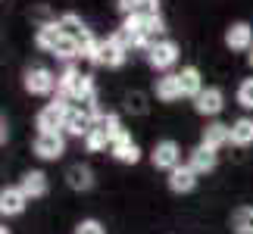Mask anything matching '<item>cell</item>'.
<instances>
[{
    "label": "cell",
    "instance_id": "obj_1",
    "mask_svg": "<svg viewBox=\"0 0 253 234\" xmlns=\"http://www.w3.org/2000/svg\"><path fill=\"white\" fill-rule=\"evenodd\" d=\"M72 106L66 103V100H53V103H47L41 113L35 116V128L38 134H50V131H63L66 128V116H69Z\"/></svg>",
    "mask_w": 253,
    "mask_h": 234
},
{
    "label": "cell",
    "instance_id": "obj_2",
    "mask_svg": "<svg viewBox=\"0 0 253 234\" xmlns=\"http://www.w3.org/2000/svg\"><path fill=\"white\" fill-rule=\"evenodd\" d=\"M128 53H131V41H128V35H125V32H113V35L103 41V60H100V66H110V69H122L125 60H128Z\"/></svg>",
    "mask_w": 253,
    "mask_h": 234
},
{
    "label": "cell",
    "instance_id": "obj_3",
    "mask_svg": "<svg viewBox=\"0 0 253 234\" xmlns=\"http://www.w3.org/2000/svg\"><path fill=\"white\" fill-rule=\"evenodd\" d=\"M22 84L32 97H47V94L56 91V75L47 69V66H32V69H25Z\"/></svg>",
    "mask_w": 253,
    "mask_h": 234
},
{
    "label": "cell",
    "instance_id": "obj_4",
    "mask_svg": "<svg viewBox=\"0 0 253 234\" xmlns=\"http://www.w3.org/2000/svg\"><path fill=\"white\" fill-rule=\"evenodd\" d=\"M66 153V134L63 131H50V134H38L35 138V156L44 162H53Z\"/></svg>",
    "mask_w": 253,
    "mask_h": 234
},
{
    "label": "cell",
    "instance_id": "obj_5",
    "mask_svg": "<svg viewBox=\"0 0 253 234\" xmlns=\"http://www.w3.org/2000/svg\"><path fill=\"white\" fill-rule=\"evenodd\" d=\"M150 162H153V169H166L172 172L175 165H181V147L175 141H157L153 144V150H150Z\"/></svg>",
    "mask_w": 253,
    "mask_h": 234
},
{
    "label": "cell",
    "instance_id": "obj_6",
    "mask_svg": "<svg viewBox=\"0 0 253 234\" xmlns=\"http://www.w3.org/2000/svg\"><path fill=\"white\" fill-rule=\"evenodd\" d=\"M147 63L153 66V69H160V72L172 69V66L178 63V44L175 41H157L147 50Z\"/></svg>",
    "mask_w": 253,
    "mask_h": 234
},
{
    "label": "cell",
    "instance_id": "obj_7",
    "mask_svg": "<svg viewBox=\"0 0 253 234\" xmlns=\"http://www.w3.org/2000/svg\"><path fill=\"white\" fill-rule=\"evenodd\" d=\"M91 128H94V116L84 110V106H72L69 110V116H66V128H63V134H69V138H87L91 134Z\"/></svg>",
    "mask_w": 253,
    "mask_h": 234
},
{
    "label": "cell",
    "instance_id": "obj_8",
    "mask_svg": "<svg viewBox=\"0 0 253 234\" xmlns=\"http://www.w3.org/2000/svg\"><path fill=\"white\" fill-rule=\"evenodd\" d=\"M25 206H28V197H25V191L19 188V184H13V188H3V191H0V216H6V219L22 216Z\"/></svg>",
    "mask_w": 253,
    "mask_h": 234
},
{
    "label": "cell",
    "instance_id": "obj_9",
    "mask_svg": "<svg viewBox=\"0 0 253 234\" xmlns=\"http://www.w3.org/2000/svg\"><path fill=\"white\" fill-rule=\"evenodd\" d=\"M225 47L235 53H250L253 50V28L247 22H231L228 32H225Z\"/></svg>",
    "mask_w": 253,
    "mask_h": 234
},
{
    "label": "cell",
    "instance_id": "obj_10",
    "mask_svg": "<svg viewBox=\"0 0 253 234\" xmlns=\"http://www.w3.org/2000/svg\"><path fill=\"white\" fill-rule=\"evenodd\" d=\"M222 106H225V94H222V87H203L197 94V100H194V110L200 116H219Z\"/></svg>",
    "mask_w": 253,
    "mask_h": 234
},
{
    "label": "cell",
    "instance_id": "obj_11",
    "mask_svg": "<svg viewBox=\"0 0 253 234\" xmlns=\"http://www.w3.org/2000/svg\"><path fill=\"white\" fill-rule=\"evenodd\" d=\"M19 188L25 191L28 200H41V197H47V191H50V181H47V175H44L41 169H32V172L22 175Z\"/></svg>",
    "mask_w": 253,
    "mask_h": 234
},
{
    "label": "cell",
    "instance_id": "obj_12",
    "mask_svg": "<svg viewBox=\"0 0 253 234\" xmlns=\"http://www.w3.org/2000/svg\"><path fill=\"white\" fill-rule=\"evenodd\" d=\"M194 188H197V172H194L188 162L175 165V169L169 172V191L172 194H191Z\"/></svg>",
    "mask_w": 253,
    "mask_h": 234
},
{
    "label": "cell",
    "instance_id": "obj_13",
    "mask_svg": "<svg viewBox=\"0 0 253 234\" xmlns=\"http://www.w3.org/2000/svg\"><path fill=\"white\" fill-rule=\"evenodd\" d=\"M110 150H113V156H116V159H119V162H125V165H134V162H141V147L131 141V134H128V131H122L119 138L113 141V147H110Z\"/></svg>",
    "mask_w": 253,
    "mask_h": 234
},
{
    "label": "cell",
    "instance_id": "obj_14",
    "mask_svg": "<svg viewBox=\"0 0 253 234\" xmlns=\"http://www.w3.org/2000/svg\"><path fill=\"white\" fill-rule=\"evenodd\" d=\"M60 38H63L60 19H53V22H44V25H38V32H35V44H38V50H44V53H53V47L60 44Z\"/></svg>",
    "mask_w": 253,
    "mask_h": 234
},
{
    "label": "cell",
    "instance_id": "obj_15",
    "mask_svg": "<svg viewBox=\"0 0 253 234\" xmlns=\"http://www.w3.org/2000/svg\"><path fill=\"white\" fill-rule=\"evenodd\" d=\"M216 162H219V156H216V150H212V147H207V144H197V147L191 150V159H188V165L197 175L212 172V169H216Z\"/></svg>",
    "mask_w": 253,
    "mask_h": 234
},
{
    "label": "cell",
    "instance_id": "obj_16",
    "mask_svg": "<svg viewBox=\"0 0 253 234\" xmlns=\"http://www.w3.org/2000/svg\"><path fill=\"white\" fill-rule=\"evenodd\" d=\"M178 84H181V97H191V100H197V94L203 91V75L197 66H184L178 72Z\"/></svg>",
    "mask_w": 253,
    "mask_h": 234
},
{
    "label": "cell",
    "instance_id": "obj_17",
    "mask_svg": "<svg viewBox=\"0 0 253 234\" xmlns=\"http://www.w3.org/2000/svg\"><path fill=\"white\" fill-rule=\"evenodd\" d=\"M200 144H207V147H212V150L231 144V125H225V122H210L207 128H203V141Z\"/></svg>",
    "mask_w": 253,
    "mask_h": 234
},
{
    "label": "cell",
    "instance_id": "obj_18",
    "mask_svg": "<svg viewBox=\"0 0 253 234\" xmlns=\"http://www.w3.org/2000/svg\"><path fill=\"white\" fill-rule=\"evenodd\" d=\"M157 100H163V103H175L181 97V84H178V75H172V72H166L163 78H157Z\"/></svg>",
    "mask_w": 253,
    "mask_h": 234
},
{
    "label": "cell",
    "instance_id": "obj_19",
    "mask_svg": "<svg viewBox=\"0 0 253 234\" xmlns=\"http://www.w3.org/2000/svg\"><path fill=\"white\" fill-rule=\"evenodd\" d=\"M66 184H69L72 191H91L94 188V172L87 169V165H69V172H66Z\"/></svg>",
    "mask_w": 253,
    "mask_h": 234
},
{
    "label": "cell",
    "instance_id": "obj_20",
    "mask_svg": "<svg viewBox=\"0 0 253 234\" xmlns=\"http://www.w3.org/2000/svg\"><path fill=\"white\" fill-rule=\"evenodd\" d=\"M231 144L235 147H250L253 144V119L241 116L238 122H231Z\"/></svg>",
    "mask_w": 253,
    "mask_h": 234
},
{
    "label": "cell",
    "instance_id": "obj_21",
    "mask_svg": "<svg viewBox=\"0 0 253 234\" xmlns=\"http://www.w3.org/2000/svg\"><path fill=\"white\" fill-rule=\"evenodd\" d=\"M53 56L56 60H63L66 66H69L75 56H82V47H79V41H75V38H69V35H63L60 38V44L53 47Z\"/></svg>",
    "mask_w": 253,
    "mask_h": 234
},
{
    "label": "cell",
    "instance_id": "obj_22",
    "mask_svg": "<svg viewBox=\"0 0 253 234\" xmlns=\"http://www.w3.org/2000/svg\"><path fill=\"white\" fill-rule=\"evenodd\" d=\"M231 231L235 234H253V206H241L231 212Z\"/></svg>",
    "mask_w": 253,
    "mask_h": 234
},
{
    "label": "cell",
    "instance_id": "obj_23",
    "mask_svg": "<svg viewBox=\"0 0 253 234\" xmlns=\"http://www.w3.org/2000/svg\"><path fill=\"white\" fill-rule=\"evenodd\" d=\"M60 28H63V35L75 38V41H79V38L87 32V25H84V22H82V19L75 16V13H63V16H60Z\"/></svg>",
    "mask_w": 253,
    "mask_h": 234
},
{
    "label": "cell",
    "instance_id": "obj_24",
    "mask_svg": "<svg viewBox=\"0 0 253 234\" xmlns=\"http://www.w3.org/2000/svg\"><path fill=\"white\" fill-rule=\"evenodd\" d=\"M94 125H97V128H100V131H103V134H106L110 141H116V138H119V134L125 131V128H122V119H119L116 113H106L103 119H97Z\"/></svg>",
    "mask_w": 253,
    "mask_h": 234
},
{
    "label": "cell",
    "instance_id": "obj_25",
    "mask_svg": "<svg viewBox=\"0 0 253 234\" xmlns=\"http://www.w3.org/2000/svg\"><path fill=\"white\" fill-rule=\"evenodd\" d=\"M84 147H87V153H100V150H106V147H113V141H110V138H106V134L94 125L91 134L84 138Z\"/></svg>",
    "mask_w": 253,
    "mask_h": 234
},
{
    "label": "cell",
    "instance_id": "obj_26",
    "mask_svg": "<svg viewBox=\"0 0 253 234\" xmlns=\"http://www.w3.org/2000/svg\"><path fill=\"white\" fill-rule=\"evenodd\" d=\"M119 32L128 35V41H131V38H138V35H144V13L125 16V19H122V25H119Z\"/></svg>",
    "mask_w": 253,
    "mask_h": 234
},
{
    "label": "cell",
    "instance_id": "obj_27",
    "mask_svg": "<svg viewBox=\"0 0 253 234\" xmlns=\"http://www.w3.org/2000/svg\"><path fill=\"white\" fill-rule=\"evenodd\" d=\"M238 103L244 106V110H253V78H244V81L238 84Z\"/></svg>",
    "mask_w": 253,
    "mask_h": 234
},
{
    "label": "cell",
    "instance_id": "obj_28",
    "mask_svg": "<svg viewBox=\"0 0 253 234\" xmlns=\"http://www.w3.org/2000/svg\"><path fill=\"white\" fill-rule=\"evenodd\" d=\"M166 32V22H163V16H144V35H150L153 41H157V35Z\"/></svg>",
    "mask_w": 253,
    "mask_h": 234
},
{
    "label": "cell",
    "instance_id": "obj_29",
    "mask_svg": "<svg viewBox=\"0 0 253 234\" xmlns=\"http://www.w3.org/2000/svg\"><path fill=\"white\" fill-rule=\"evenodd\" d=\"M72 234H106V228H103L97 219H82L79 225H75V231H72Z\"/></svg>",
    "mask_w": 253,
    "mask_h": 234
},
{
    "label": "cell",
    "instance_id": "obj_30",
    "mask_svg": "<svg viewBox=\"0 0 253 234\" xmlns=\"http://www.w3.org/2000/svg\"><path fill=\"white\" fill-rule=\"evenodd\" d=\"M116 9L122 16H134V13H141V0H116Z\"/></svg>",
    "mask_w": 253,
    "mask_h": 234
},
{
    "label": "cell",
    "instance_id": "obj_31",
    "mask_svg": "<svg viewBox=\"0 0 253 234\" xmlns=\"http://www.w3.org/2000/svg\"><path fill=\"white\" fill-rule=\"evenodd\" d=\"M141 13L144 16H160V0H141Z\"/></svg>",
    "mask_w": 253,
    "mask_h": 234
},
{
    "label": "cell",
    "instance_id": "obj_32",
    "mask_svg": "<svg viewBox=\"0 0 253 234\" xmlns=\"http://www.w3.org/2000/svg\"><path fill=\"white\" fill-rule=\"evenodd\" d=\"M6 138H9V125H6L3 116H0V144H6Z\"/></svg>",
    "mask_w": 253,
    "mask_h": 234
},
{
    "label": "cell",
    "instance_id": "obj_33",
    "mask_svg": "<svg viewBox=\"0 0 253 234\" xmlns=\"http://www.w3.org/2000/svg\"><path fill=\"white\" fill-rule=\"evenodd\" d=\"M247 63H250V69H253V50H250V53H247Z\"/></svg>",
    "mask_w": 253,
    "mask_h": 234
},
{
    "label": "cell",
    "instance_id": "obj_34",
    "mask_svg": "<svg viewBox=\"0 0 253 234\" xmlns=\"http://www.w3.org/2000/svg\"><path fill=\"white\" fill-rule=\"evenodd\" d=\"M0 234H9V228H6V225H0Z\"/></svg>",
    "mask_w": 253,
    "mask_h": 234
}]
</instances>
